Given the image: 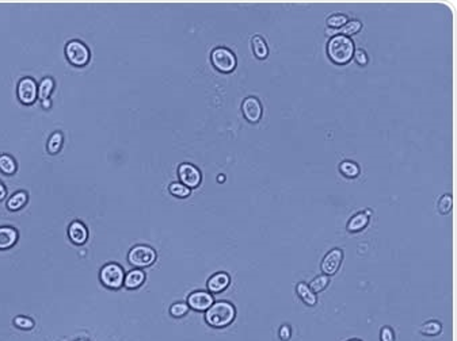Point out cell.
I'll use <instances>...</instances> for the list:
<instances>
[{
  "label": "cell",
  "mask_w": 457,
  "mask_h": 341,
  "mask_svg": "<svg viewBox=\"0 0 457 341\" xmlns=\"http://www.w3.org/2000/svg\"><path fill=\"white\" fill-rule=\"evenodd\" d=\"M354 42L346 36L338 34V36L331 37L329 44H327V55L330 60L338 65L348 64L353 59L354 55Z\"/></svg>",
  "instance_id": "6da1fadb"
},
{
  "label": "cell",
  "mask_w": 457,
  "mask_h": 341,
  "mask_svg": "<svg viewBox=\"0 0 457 341\" xmlns=\"http://www.w3.org/2000/svg\"><path fill=\"white\" fill-rule=\"evenodd\" d=\"M236 317L235 306L225 300L215 302L213 305L206 310L205 319L213 327H225L232 322Z\"/></svg>",
  "instance_id": "7a4b0ae2"
},
{
  "label": "cell",
  "mask_w": 457,
  "mask_h": 341,
  "mask_svg": "<svg viewBox=\"0 0 457 341\" xmlns=\"http://www.w3.org/2000/svg\"><path fill=\"white\" fill-rule=\"evenodd\" d=\"M212 64L219 72L229 73L236 68V57L227 48H216L211 55Z\"/></svg>",
  "instance_id": "3957f363"
},
{
  "label": "cell",
  "mask_w": 457,
  "mask_h": 341,
  "mask_svg": "<svg viewBox=\"0 0 457 341\" xmlns=\"http://www.w3.org/2000/svg\"><path fill=\"white\" fill-rule=\"evenodd\" d=\"M128 260L133 267H137V268L149 267L151 264L155 263L156 252L148 245H136L129 252Z\"/></svg>",
  "instance_id": "277c9868"
},
{
  "label": "cell",
  "mask_w": 457,
  "mask_h": 341,
  "mask_svg": "<svg viewBox=\"0 0 457 341\" xmlns=\"http://www.w3.org/2000/svg\"><path fill=\"white\" fill-rule=\"evenodd\" d=\"M65 55L71 64L76 67H83L90 61V50L82 41L73 40L65 46Z\"/></svg>",
  "instance_id": "5b68a950"
},
{
  "label": "cell",
  "mask_w": 457,
  "mask_h": 341,
  "mask_svg": "<svg viewBox=\"0 0 457 341\" xmlns=\"http://www.w3.org/2000/svg\"><path fill=\"white\" fill-rule=\"evenodd\" d=\"M101 282L107 288H119L123 284L125 273L118 264H107L101 269Z\"/></svg>",
  "instance_id": "8992f818"
},
{
  "label": "cell",
  "mask_w": 457,
  "mask_h": 341,
  "mask_svg": "<svg viewBox=\"0 0 457 341\" xmlns=\"http://www.w3.org/2000/svg\"><path fill=\"white\" fill-rule=\"evenodd\" d=\"M179 180L189 188H196L201 183V172L196 165L190 163H183L178 168Z\"/></svg>",
  "instance_id": "52a82bcc"
},
{
  "label": "cell",
  "mask_w": 457,
  "mask_h": 341,
  "mask_svg": "<svg viewBox=\"0 0 457 341\" xmlns=\"http://www.w3.org/2000/svg\"><path fill=\"white\" fill-rule=\"evenodd\" d=\"M342 260L343 250L341 248H334V249L330 250L329 253H326V256L322 260V264H320V268H322L325 275L331 276V275L338 272Z\"/></svg>",
  "instance_id": "ba28073f"
},
{
  "label": "cell",
  "mask_w": 457,
  "mask_h": 341,
  "mask_svg": "<svg viewBox=\"0 0 457 341\" xmlns=\"http://www.w3.org/2000/svg\"><path fill=\"white\" fill-rule=\"evenodd\" d=\"M242 111L244 118L251 123H256L262 118V105L258 98L248 96L243 100Z\"/></svg>",
  "instance_id": "9c48e42d"
},
{
  "label": "cell",
  "mask_w": 457,
  "mask_h": 341,
  "mask_svg": "<svg viewBox=\"0 0 457 341\" xmlns=\"http://www.w3.org/2000/svg\"><path fill=\"white\" fill-rule=\"evenodd\" d=\"M19 100L25 105H32L38 96V88L36 82L30 78L22 79L18 84Z\"/></svg>",
  "instance_id": "30bf717a"
},
{
  "label": "cell",
  "mask_w": 457,
  "mask_h": 341,
  "mask_svg": "<svg viewBox=\"0 0 457 341\" xmlns=\"http://www.w3.org/2000/svg\"><path fill=\"white\" fill-rule=\"evenodd\" d=\"M213 303V296L208 291H194L188 296V306L197 311H206Z\"/></svg>",
  "instance_id": "8fae6325"
},
{
  "label": "cell",
  "mask_w": 457,
  "mask_h": 341,
  "mask_svg": "<svg viewBox=\"0 0 457 341\" xmlns=\"http://www.w3.org/2000/svg\"><path fill=\"white\" fill-rule=\"evenodd\" d=\"M68 236L73 244H76V245H83L84 242L87 241L88 238L87 227L84 226L82 222L75 221V222H72L69 225Z\"/></svg>",
  "instance_id": "7c38bea8"
},
{
  "label": "cell",
  "mask_w": 457,
  "mask_h": 341,
  "mask_svg": "<svg viewBox=\"0 0 457 341\" xmlns=\"http://www.w3.org/2000/svg\"><path fill=\"white\" fill-rule=\"evenodd\" d=\"M370 221V211H360L353 215L348 222V230L350 233H358L364 230Z\"/></svg>",
  "instance_id": "4fadbf2b"
},
{
  "label": "cell",
  "mask_w": 457,
  "mask_h": 341,
  "mask_svg": "<svg viewBox=\"0 0 457 341\" xmlns=\"http://www.w3.org/2000/svg\"><path fill=\"white\" fill-rule=\"evenodd\" d=\"M229 283H231V277H229L228 273L217 272L212 277H209L208 290L211 292H221L229 286Z\"/></svg>",
  "instance_id": "5bb4252c"
},
{
  "label": "cell",
  "mask_w": 457,
  "mask_h": 341,
  "mask_svg": "<svg viewBox=\"0 0 457 341\" xmlns=\"http://www.w3.org/2000/svg\"><path fill=\"white\" fill-rule=\"evenodd\" d=\"M296 291H297V295L300 296V299L308 306H315L318 303V298H316V294L312 291L310 286L304 282L297 283V286H296Z\"/></svg>",
  "instance_id": "9a60e30c"
},
{
  "label": "cell",
  "mask_w": 457,
  "mask_h": 341,
  "mask_svg": "<svg viewBox=\"0 0 457 341\" xmlns=\"http://www.w3.org/2000/svg\"><path fill=\"white\" fill-rule=\"evenodd\" d=\"M18 233L13 227H0V249H7L17 242Z\"/></svg>",
  "instance_id": "2e32d148"
},
{
  "label": "cell",
  "mask_w": 457,
  "mask_h": 341,
  "mask_svg": "<svg viewBox=\"0 0 457 341\" xmlns=\"http://www.w3.org/2000/svg\"><path fill=\"white\" fill-rule=\"evenodd\" d=\"M145 280V273L141 269H132L123 279V286L126 288H137Z\"/></svg>",
  "instance_id": "e0dca14e"
},
{
  "label": "cell",
  "mask_w": 457,
  "mask_h": 341,
  "mask_svg": "<svg viewBox=\"0 0 457 341\" xmlns=\"http://www.w3.org/2000/svg\"><path fill=\"white\" fill-rule=\"evenodd\" d=\"M252 50H254V55L256 59L265 60L269 56V46L266 44V41L262 38L261 36H254L251 40Z\"/></svg>",
  "instance_id": "ac0fdd59"
},
{
  "label": "cell",
  "mask_w": 457,
  "mask_h": 341,
  "mask_svg": "<svg viewBox=\"0 0 457 341\" xmlns=\"http://www.w3.org/2000/svg\"><path fill=\"white\" fill-rule=\"evenodd\" d=\"M339 171H341V173H342L345 178L349 179H354L360 175L358 164L354 163V161H350V160H345V161L339 164Z\"/></svg>",
  "instance_id": "d6986e66"
},
{
  "label": "cell",
  "mask_w": 457,
  "mask_h": 341,
  "mask_svg": "<svg viewBox=\"0 0 457 341\" xmlns=\"http://www.w3.org/2000/svg\"><path fill=\"white\" fill-rule=\"evenodd\" d=\"M362 29V23L360 21H357V19H352V21H348V22L345 23V26L341 28L338 30L339 34H342V36L350 37L354 36L357 33L360 32Z\"/></svg>",
  "instance_id": "ffe728a7"
},
{
  "label": "cell",
  "mask_w": 457,
  "mask_h": 341,
  "mask_svg": "<svg viewBox=\"0 0 457 341\" xmlns=\"http://www.w3.org/2000/svg\"><path fill=\"white\" fill-rule=\"evenodd\" d=\"M26 202H28V195H26V192H17V194H14V195L9 199V202H7V207H9L10 210H14L15 211V210L22 209Z\"/></svg>",
  "instance_id": "44dd1931"
},
{
  "label": "cell",
  "mask_w": 457,
  "mask_h": 341,
  "mask_svg": "<svg viewBox=\"0 0 457 341\" xmlns=\"http://www.w3.org/2000/svg\"><path fill=\"white\" fill-rule=\"evenodd\" d=\"M329 283L330 277L323 273V275H320V276H316L308 286H310V288H311L312 291L315 292V294H318V292H322L323 290H326V287L329 286Z\"/></svg>",
  "instance_id": "7402d4cb"
},
{
  "label": "cell",
  "mask_w": 457,
  "mask_h": 341,
  "mask_svg": "<svg viewBox=\"0 0 457 341\" xmlns=\"http://www.w3.org/2000/svg\"><path fill=\"white\" fill-rule=\"evenodd\" d=\"M0 169H2V172L7 173V175H13L17 171V164H15L14 159L9 155L0 156Z\"/></svg>",
  "instance_id": "603a6c76"
},
{
  "label": "cell",
  "mask_w": 457,
  "mask_h": 341,
  "mask_svg": "<svg viewBox=\"0 0 457 341\" xmlns=\"http://www.w3.org/2000/svg\"><path fill=\"white\" fill-rule=\"evenodd\" d=\"M441 330H442V325L438 321H427L421 327L422 334L425 336H437L441 333Z\"/></svg>",
  "instance_id": "cb8c5ba5"
},
{
  "label": "cell",
  "mask_w": 457,
  "mask_h": 341,
  "mask_svg": "<svg viewBox=\"0 0 457 341\" xmlns=\"http://www.w3.org/2000/svg\"><path fill=\"white\" fill-rule=\"evenodd\" d=\"M53 86H55V83H53V80L51 78L44 79L41 84H40V88H38V98L41 100L49 99V95H51L52 90H53Z\"/></svg>",
  "instance_id": "d4e9b609"
},
{
  "label": "cell",
  "mask_w": 457,
  "mask_h": 341,
  "mask_svg": "<svg viewBox=\"0 0 457 341\" xmlns=\"http://www.w3.org/2000/svg\"><path fill=\"white\" fill-rule=\"evenodd\" d=\"M170 192L177 198H188L190 195V188L182 184L181 182H174L170 184Z\"/></svg>",
  "instance_id": "484cf974"
},
{
  "label": "cell",
  "mask_w": 457,
  "mask_h": 341,
  "mask_svg": "<svg viewBox=\"0 0 457 341\" xmlns=\"http://www.w3.org/2000/svg\"><path fill=\"white\" fill-rule=\"evenodd\" d=\"M348 22V15L345 14H333L327 19V26L334 30H339L345 26V23Z\"/></svg>",
  "instance_id": "4316f807"
},
{
  "label": "cell",
  "mask_w": 457,
  "mask_h": 341,
  "mask_svg": "<svg viewBox=\"0 0 457 341\" xmlns=\"http://www.w3.org/2000/svg\"><path fill=\"white\" fill-rule=\"evenodd\" d=\"M63 145V134L60 132H56L52 134V137L49 138V142H48V152L52 153V155H55L60 150Z\"/></svg>",
  "instance_id": "83f0119b"
},
{
  "label": "cell",
  "mask_w": 457,
  "mask_h": 341,
  "mask_svg": "<svg viewBox=\"0 0 457 341\" xmlns=\"http://www.w3.org/2000/svg\"><path fill=\"white\" fill-rule=\"evenodd\" d=\"M189 311L188 303H183V302H177L174 305L170 307V313L175 318H182L185 317Z\"/></svg>",
  "instance_id": "f1b7e54d"
},
{
  "label": "cell",
  "mask_w": 457,
  "mask_h": 341,
  "mask_svg": "<svg viewBox=\"0 0 457 341\" xmlns=\"http://www.w3.org/2000/svg\"><path fill=\"white\" fill-rule=\"evenodd\" d=\"M453 206V198L450 194L441 196V199L438 202V210L441 214H448L452 210Z\"/></svg>",
  "instance_id": "f546056e"
},
{
  "label": "cell",
  "mask_w": 457,
  "mask_h": 341,
  "mask_svg": "<svg viewBox=\"0 0 457 341\" xmlns=\"http://www.w3.org/2000/svg\"><path fill=\"white\" fill-rule=\"evenodd\" d=\"M354 60L357 61V64L358 65H366L368 64V55H366V52L364 49H357L354 50V55H353Z\"/></svg>",
  "instance_id": "4dcf8cb0"
},
{
  "label": "cell",
  "mask_w": 457,
  "mask_h": 341,
  "mask_svg": "<svg viewBox=\"0 0 457 341\" xmlns=\"http://www.w3.org/2000/svg\"><path fill=\"white\" fill-rule=\"evenodd\" d=\"M15 325L21 329H32L34 326V322H33V319L28 318V317H17L14 319Z\"/></svg>",
  "instance_id": "1f68e13d"
},
{
  "label": "cell",
  "mask_w": 457,
  "mask_h": 341,
  "mask_svg": "<svg viewBox=\"0 0 457 341\" xmlns=\"http://www.w3.org/2000/svg\"><path fill=\"white\" fill-rule=\"evenodd\" d=\"M380 340L381 341H395V333L391 326H384L380 332Z\"/></svg>",
  "instance_id": "d6a6232c"
},
{
  "label": "cell",
  "mask_w": 457,
  "mask_h": 341,
  "mask_svg": "<svg viewBox=\"0 0 457 341\" xmlns=\"http://www.w3.org/2000/svg\"><path fill=\"white\" fill-rule=\"evenodd\" d=\"M292 337V330H290V326L288 325H283L279 329V338L282 341H288L289 338Z\"/></svg>",
  "instance_id": "836d02e7"
},
{
  "label": "cell",
  "mask_w": 457,
  "mask_h": 341,
  "mask_svg": "<svg viewBox=\"0 0 457 341\" xmlns=\"http://www.w3.org/2000/svg\"><path fill=\"white\" fill-rule=\"evenodd\" d=\"M5 196H6V187L0 183V200L5 199Z\"/></svg>",
  "instance_id": "e575fe53"
},
{
  "label": "cell",
  "mask_w": 457,
  "mask_h": 341,
  "mask_svg": "<svg viewBox=\"0 0 457 341\" xmlns=\"http://www.w3.org/2000/svg\"><path fill=\"white\" fill-rule=\"evenodd\" d=\"M42 107H44V109H49V107H51V100L49 99L42 100Z\"/></svg>",
  "instance_id": "d590c367"
},
{
  "label": "cell",
  "mask_w": 457,
  "mask_h": 341,
  "mask_svg": "<svg viewBox=\"0 0 457 341\" xmlns=\"http://www.w3.org/2000/svg\"><path fill=\"white\" fill-rule=\"evenodd\" d=\"M349 341H361V340H358V338H353V340H349Z\"/></svg>",
  "instance_id": "8d00e7d4"
},
{
  "label": "cell",
  "mask_w": 457,
  "mask_h": 341,
  "mask_svg": "<svg viewBox=\"0 0 457 341\" xmlns=\"http://www.w3.org/2000/svg\"><path fill=\"white\" fill-rule=\"evenodd\" d=\"M78 341H84V340H78Z\"/></svg>",
  "instance_id": "74e56055"
}]
</instances>
